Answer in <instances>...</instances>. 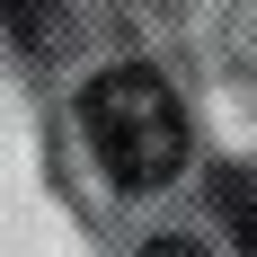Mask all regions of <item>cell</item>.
<instances>
[{
    "instance_id": "cell-1",
    "label": "cell",
    "mask_w": 257,
    "mask_h": 257,
    "mask_svg": "<svg viewBox=\"0 0 257 257\" xmlns=\"http://www.w3.org/2000/svg\"><path fill=\"white\" fill-rule=\"evenodd\" d=\"M80 124H89V142H98L115 186H169L178 160H186V106L142 62H115V71L89 80L80 89Z\"/></svg>"
},
{
    "instance_id": "cell-2",
    "label": "cell",
    "mask_w": 257,
    "mask_h": 257,
    "mask_svg": "<svg viewBox=\"0 0 257 257\" xmlns=\"http://www.w3.org/2000/svg\"><path fill=\"white\" fill-rule=\"evenodd\" d=\"M213 213H222V231H231V248L239 257H257V178L248 169H213Z\"/></svg>"
},
{
    "instance_id": "cell-3",
    "label": "cell",
    "mask_w": 257,
    "mask_h": 257,
    "mask_svg": "<svg viewBox=\"0 0 257 257\" xmlns=\"http://www.w3.org/2000/svg\"><path fill=\"white\" fill-rule=\"evenodd\" d=\"M0 27H9L18 45L45 53V45H53V0H0Z\"/></svg>"
},
{
    "instance_id": "cell-4",
    "label": "cell",
    "mask_w": 257,
    "mask_h": 257,
    "mask_svg": "<svg viewBox=\"0 0 257 257\" xmlns=\"http://www.w3.org/2000/svg\"><path fill=\"white\" fill-rule=\"evenodd\" d=\"M142 257H204V248H195V239H151Z\"/></svg>"
}]
</instances>
